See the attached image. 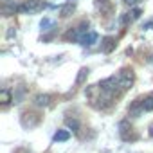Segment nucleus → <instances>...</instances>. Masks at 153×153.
Listing matches in <instances>:
<instances>
[{
  "label": "nucleus",
  "mask_w": 153,
  "mask_h": 153,
  "mask_svg": "<svg viewBox=\"0 0 153 153\" xmlns=\"http://www.w3.org/2000/svg\"><path fill=\"white\" fill-rule=\"evenodd\" d=\"M34 103H36L38 106H47V105L51 103V96H47V94H40V96H36Z\"/></svg>",
  "instance_id": "obj_7"
},
{
  "label": "nucleus",
  "mask_w": 153,
  "mask_h": 153,
  "mask_svg": "<svg viewBox=\"0 0 153 153\" xmlns=\"http://www.w3.org/2000/svg\"><path fill=\"white\" fill-rule=\"evenodd\" d=\"M139 2V0H124V4H128V6H135Z\"/></svg>",
  "instance_id": "obj_15"
},
{
  "label": "nucleus",
  "mask_w": 153,
  "mask_h": 153,
  "mask_svg": "<svg viewBox=\"0 0 153 153\" xmlns=\"http://www.w3.org/2000/svg\"><path fill=\"white\" fill-rule=\"evenodd\" d=\"M151 61H153V56H151Z\"/></svg>",
  "instance_id": "obj_20"
},
{
  "label": "nucleus",
  "mask_w": 153,
  "mask_h": 153,
  "mask_svg": "<svg viewBox=\"0 0 153 153\" xmlns=\"http://www.w3.org/2000/svg\"><path fill=\"white\" fill-rule=\"evenodd\" d=\"M97 2H99V4H105V2H106V0H97Z\"/></svg>",
  "instance_id": "obj_18"
},
{
  "label": "nucleus",
  "mask_w": 153,
  "mask_h": 153,
  "mask_svg": "<svg viewBox=\"0 0 153 153\" xmlns=\"http://www.w3.org/2000/svg\"><path fill=\"white\" fill-rule=\"evenodd\" d=\"M128 112H130V115H131V117H139V114L146 112V110H144V99H137V101L130 106V110H128Z\"/></svg>",
  "instance_id": "obj_4"
},
{
  "label": "nucleus",
  "mask_w": 153,
  "mask_h": 153,
  "mask_svg": "<svg viewBox=\"0 0 153 153\" xmlns=\"http://www.w3.org/2000/svg\"><path fill=\"white\" fill-rule=\"evenodd\" d=\"M117 79H119V88H121V90H128V88H131V85H133V81H135V74H133L131 68H124V70L117 76Z\"/></svg>",
  "instance_id": "obj_1"
},
{
  "label": "nucleus",
  "mask_w": 153,
  "mask_h": 153,
  "mask_svg": "<svg viewBox=\"0 0 153 153\" xmlns=\"http://www.w3.org/2000/svg\"><path fill=\"white\" fill-rule=\"evenodd\" d=\"M103 42H105V45H103V51H105V52H110V51L115 47V42H114V38H110V36H106Z\"/></svg>",
  "instance_id": "obj_9"
},
{
  "label": "nucleus",
  "mask_w": 153,
  "mask_h": 153,
  "mask_svg": "<svg viewBox=\"0 0 153 153\" xmlns=\"http://www.w3.org/2000/svg\"><path fill=\"white\" fill-rule=\"evenodd\" d=\"M33 114H24V119H22V124L24 126H34V124H38V121H40V117L36 115V117H31Z\"/></svg>",
  "instance_id": "obj_5"
},
{
  "label": "nucleus",
  "mask_w": 153,
  "mask_h": 153,
  "mask_svg": "<svg viewBox=\"0 0 153 153\" xmlns=\"http://www.w3.org/2000/svg\"><path fill=\"white\" fill-rule=\"evenodd\" d=\"M149 133H151V135H153V128H151V131H149Z\"/></svg>",
  "instance_id": "obj_19"
},
{
  "label": "nucleus",
  "mask_w": 153,
  "mask_h": 153,
  "mask_svg": "<svg viewBox=\"0 0 153 153\" xmlns=\"http://www.w3.org/2000/svg\"><path fill=\"white\" fill-rule=\"evenodd\" d=\"M72 11H74V4L70 2V4H67V6H63V7H61L59 15H61V16H68V15H70Z\"/></svg>",
  "instance_id": "obj_12"
},
{
  "label": "nucleus",
  "mask_w": 153,
  "mask_h": 153,
  "mask_svg": "<svg viewBox=\"0 0 153 153\" xmlns=\"http://www.w3.org/2000/svg\"><path fill=\"white\" fill-rule=\"evenodd\" d=\"M96 40H97V34H96V33H87V34L81 38V43L87 45V47H90V45L96 43Z\"/></svg>",
  "instance_id": "obj_6"
},
{
  "label": "nucleus",
  "mask_w": 153,
  "mask_h": 153,
  "mask_svg": "<svg viewBox=\"0 0 153 153\" xmlns=\"http://www.w3.org/2000/svg\"><path fill=\"white\" fill-rule=\"evenodd\" d=\"M87 31H88V24L87 22H81L78 27H76L72 33H68L67 36L68 38H74V40H81V34H87Z\"/></svg>",
  "instance_id": "obj_3"
},
{
  "label": "nucleus",
  "mask_w": 153,
  "mask_h": 153,
  "mask_svg": "<svg viewBox=\"0 0 153 153\" xmlns=\"http://www.w3.org/2000/svg\"><path fill=\"white\" fill-rule=\"evenodd\" d=\"M144 110H146V112H151V110H153V96H148V97L144 99Z\"/></svg>",
  "instance_id": "obj_14"
},
{
  "label": "nucleus",
  "mask_w": 153,
  "mask_h": 153,
  "mask_svg": "<svg viewBox=\"0 0 153 153\" xmlns=\"http://www.w3.org/2000/svg\"><path fill=\"white\" fill-rule=\"evenodd\" d=\"M140 16V9H133V18H139Z\"/></svg>",
  "instance_id": "obj_16"
},
{
  "label": "nucleus",
  "mask_w": 153,
  "mask_h": 153,
  "mask_svg": "<svg viewBox=\"0 0 153 153\" xmlns=\"http://www.w3.org/2000/svg\"><path fill=\"white\" fill-rule=\"evenodd\" d=\"M67 126H68L72 131H78V130H79V121H78V119H67Z\"/></svg>",
  "instance_id": "obj_11"
},
{
  "label": "nucleus",
  "mask_w": 153,
  "mask_h": 153,
  "mask_svg": "<svg viewBox=\"0 0 153 153\" xmlns=\"http://www.w3.org/2000/svg\"><path fill=\"white\" fill-rule=\"evenodd\" d=\"M20 13H36L43 7V0H27V2H24L22 6H18Z\"/></svg>",
  "instance_id": "obj_2"
},
{
  "label": "nucleus",
  "mask_w": 153,
  "mask_h": 153,
  "mask_svg": "<svg viewBox=\"0 0 153 153\" xmlns=\"http://www.w3.org/2000/svg\"><path fill=\"white\" fill-rule=\"evenodd\" d=\"M87 76H88V68H81L79 74H78V78H76V83H78V85H83L85 79H87Z\"/></svg>",
  "instance_id": "obj_10"
},
{
  "label": "nucleus",
  "mask_w": 153,
  "mask_h": 153,
  "mask_svg": "<svg viewBox=\"0 0 153 153\" xmlns=\"http://www.w3.org/2000/svg\"><path fill=\"white\" fill-rule=\"evenodd\" d=\"M68 137H70V133H68V131H65V130H59V131H56V135H54V140H56V142H65V140H68Z\"/></svg>",
  "instance_id": "obj_8"
},
{
  "label": "nucleus",
  "mask_w": 153,
  "mask_h": 153,
  "mask_svg": "<svg viewBox=\"0 0 153 153\" xmlns=\"http://www.w3.org/2000/svg\"><path fill=\"white\" fill-rule=\"evenodd\" d=\"M49 25H51L49 20H43V22H42V29H43V27H49Z\"/></svg>",
  "instance_id": "obj_17"
},
{
  "label": "nucleus",
  "mask_w": 153,
  "mask_h": 153,
  "mask_svg": "<svg viewBox=\"0 0 153 153\" xmlns=\"http://www.w3.org/2000/svg\"><path fill=\"white\" fill-rule=\"evenodd\" d=\"M0 101H2V105H7L11 101V92L9 90H2L0 92Z\"/></svg>",
  "instance_id": "obj_13"
}]
</instances>
